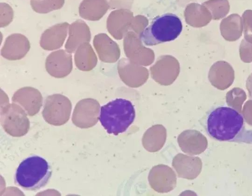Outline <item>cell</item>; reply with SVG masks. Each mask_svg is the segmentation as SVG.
<instances>
[{
  "instance_id": "6da1fadb",
  "label": "cell",
  "mask_w": 252,
  "mask_h": 196,
  "mask_svg": "<svg viewBox=\"0 0 252 196\" xmlns=\"http://www.w3.org/2000/svg\"><path fill=\"white\" fill-rule=\"evenodd\" d=\"M205 126L208 135L215 140L252 144V130L246 128L243 115L231 107L219 105L212 109Z\"/></svg>"
},
{
  "instance_id": "7a4b0ae2",
  "label": "cell",
  "mask_w": 252,
  "mask_h": 196,
  "mask_svg": "<svg viewBox=\"0 0 252 196\" xmlns=\"http://www.w3.org/2000/svg\"><path fill=\"white\" fill-rule=\"evenodd\" d=\"M52 175L48 162L38 155L30 156L19 164L15 174V183L28 191H36L44 187Z\"/></svg>"
},
{
  "instance_id": "3957f363",
  "label": "cell",
  "mask_w": 252,
  "mask_h": 196,
  "mask_svg": "<svg viewBox=\"0 0 252 196\" xmlns=\"http://www.w3.org/2000/svg\"><path fill=\"white\" fill-rule=\"evenodd\" d=\"M135 117L132 103L125 99L117 98L101 107L99 119L108 134L118 135L127 130Z\"/></svg>"
},
{
  "instance_id": "277c9868",
  "label": "cell",
  "mask_w": 252,
  "mask_h": 196,
  "mask_svg": "<svg viewBox=\"0 0 252 196\" xmlns=\"http://www.w3.org/2000/svg\"><path fill=\"white\" fill-rule=\"evenodd\" d=\"M182 29V23L178 16L166 13L155 18L141 32L139 37L146 46H152L175 40Z\"/></svg>"
},
{
  "instance_id": "5b68a950",
  "label": "cell",
  "mask_w": 252,
  "mask_h": 196,
  "mask_svg": "<svg viewBox=\"0 0 252 196\" xmlns=\"http://www.w3.org/2000/svg\"><path fill=\"white\" fill-rule=\"evenodd\" d=\"M0 123L4 130L9 135L20 137L25 135L30 129L27 114L19 104L13 102L1 107Z\"/></svg>"
},
{
  "instance_id": "8992f818",
  "label": "cell",
  "mask_w": 252,
  "mask_h": 196,
  "mask_svg": "<svg viewBox=\"0 0 252 196\" xmlns=\"http://www.w3.org/2000/svg\"><path fill=\"white\" fill-rule=\"evenodd\" d=\"M71 109V102L67 97L54 94L46 98L42 115L47 123L61 126L68 121Z\"/></svg>"
},
{
  "instance_id": "52a82bcc",
  "label": "cell",
  "mask_w": 252,
  "mask_h": 196,
  "mask_svg": "<svg viewBox=\"0 0 252 196\" xmlns=\"http://www.w3.org/2000/svg\"><path fill=\"white\" fill-rule=\"evenodd\" d=\"M100 105L93 98H85L76 105L72 117L73 123L81 128H88L96 124L99 119Z\"/></svg>"
},
{
  "instance_id": "ba28073f",
  "label": "cell",
  "mask_w": 252,
  "mask_h": 196,
  "mask_svg": "<svg viewBox=\"0 0 252 196\" xmlns=\"http://www.w3.org/2000/svg\"><path fill=\"white\" fill-rule=\"evenodd\" d=\"M148 181L151 187L160 193L173 190L176 186L177 177L174 171L169 166L159 164L150 170Z\"/></svg>"
},
{
  "instance_id": "9c48e42d",
  "label": "cell",
  "mask_w": 252,
  "mask_h": 196,
  "mask_svg": "<svg viewBox=\"0 0 252 196\" xmlns=\"http://www.w3.org/2000/svg\"><path fill=\"white\" fill-rule=\"evenodd\" d=\"M45 66L46 71L51 76L64 78L72 70V55L63 49L53 52L46 57Z\"/></svg>"
},
{
  "instance_id": "30bf717a",
  "label": "cell",
  "mask_w": 252,
  "mask_h": 196,
  "mask_svg": "<svg viewBox=\"0 0 252 196\" xmlns=\"http://www.w3.org/2000/svg\"><path fill=\"white\" fill-rule=\"evenodd\" d=\"M12 101L21 106L28 115L32 116L39 111L42 105L43 98L38 89L26 86L18 89L14 93Z\"/></svg>"
},
{
  "instance_id": "8fae6325",
  "label": "cell",
  "mask_w": 252,
  "mask_h": 196,
  "mask_svg": "<svg viewBox=\"0 0 252 196\" xmlns=\"http://www.w3.org/2000/svg\"><path fill=\"white\" fill-rule=\"evenodd\" d=\"M30 48V42L26 36L21 33H13L5 39L0 54L7 60H18L26 56Z\"/></svg>"
},
{
  "instance_id": "7c38bea8",
  "label": "cell",
  "mask_w": 252,
  "mask_h": 196,
  "mask_svg": "<svg viewBox=\"0 0 252 196\" xmlns=\"http://www.w3.org/2000/svg\"><path fill=\"white\" fill-rule=\"evenodd\" d=\"M69 25L67 22H63L46 29L40 37V47L46 51H53L61 48L66 39Z\"/></svg>"
},
{
  "instance_id": "4fadbf2b",
  "label": "cell",
  "mask_w": 252,
  "mask_h": 196,
  "mask_svg": "<svg viewBox=\"0 0 252 196\" xmlns=\"http://www.w3.org/2000/svg\"><path fill=\"white\" fill-rule=\"evenodd\" d=\"M91 38V31L88 25L83 20H77L69 26L65 49L68 53H73L81 44L89 43Z\"/></svg>"
},
{
  "instance_id": "5bb4252c",
  "label": "cell",
  "mask_w": 252,
  "mask_h": 196,
  "mask_svg": "<svg viewBox=\"0 0 252 196\" xmlns=\"http://www.w3.org/2000/svg\"><path fill=\"white\" fill-rule=\"evenodd\" d=\"M199 159L182 153L173 159L172 165L180 178L193 179L198 174L200 168Z\"/></svg>"
},
{
  "instance_id": "9a60e30c",
  "label": "cell",
  "mask_w": 252,
  "mask_h": 196,
  "mask_svg": "<svg viewBox=\"0 0 252 196\" xmlns=\"http://www.w3.org/2000/svg\"><path fill=\"white\" fill-rule=\"evenodd\" d=\"M166 136L165 128L162 125L156 124L144 133L142 139V145L149 152H157L163 146Z\"/></svg>"
},
{
  "instance_id": "2e32d148",
  "label": "cell",
  "mask_w": 252,
  "mask_h": 196,
  "mask_svg": "<svg viewBox=\"0 0 252 196\" xmlns=\"http://www.w3.org/2000/svg\"><path fill=\"white\" fill-rule=\"evenodd\" d=\"M177 141L181 150L187 154L193 155L201 152L202 136L194 130H186L178 137Z\"/></svg>"
},
{
  "instance_id": "e0dca14e",
  "label": "cell",
  "mask_w": 252,
  "mask_h": 196,
  "mask_svg": "<svg viewBox=\"0 0 252 196\" xmlns=\"http://www.w3.org/2000/svg\"><path fill=\"white\" fill-rule=\"evenodd\" d=\"M108 7L107 0H83L79 7V13L84 19L98 21L105 14Z\"/></svg>"
},
{
  "instance_id": "ac0fdd59",
  "label": "cell",
  "mask_w": 252,
  "mask_h": 196,
  "mask_svg": "<svg viewBox=\"0 0 252 196\" xmlns=\"http://www.w3.org/2000/svg\"><path fill=\"white\" fill-rule=\"evenodd\" d=\"M74 62L76 67L82 71L92 70L96 65L97 56L89 42L81 44L75 51Z\"/></svg>"
},
{
  "instance_id": "d6986e66",
  "label": "cell",
  "mask_w": 252,
  "mask_h": 196,
  "mask_svg": "<svg viewBox=\"0 0 252 196\" xmlns=\"http://www.w3.org/2000/svg\"><path fill=\"white\" fill-rule=\"evenodd\" d=\"M94 46L99 59L103 62H111L115 56L113 41L105 33L96 35L93 40Z\"/></svg>"
},
{
  "instance_id": "ffe728a7",
  "label": "cell",
  "mask_w": 252,
  "mask_h": 196,
  "mask_svg": "<svg viewBox=\"0 0 252 196\" xmlns=\"http://www.w3.org/2000/svg\"><path fill=\"white\" fill-rule=\"evenodd\" d=\"M65 0H30L31 6L34 11L46 14L61 9Z\"/></svg>"
},
{
  "instance_id": "44dd1931",
  "label": "cell",
  "mask_w": 252,
  "mask_h": 196,
  "mask_svg": "<svg viewBox=\"0 0 252 196\" xmlns=\"http://www.w3.org/2000/svg\"><path fill=\"white\" fill-rule=\"evenodd\" d=\"M14 12L12 8L7 3H0V27H6L12 21Z\"/></svg>"
}]
</instances>
